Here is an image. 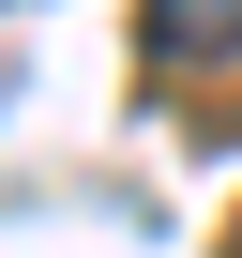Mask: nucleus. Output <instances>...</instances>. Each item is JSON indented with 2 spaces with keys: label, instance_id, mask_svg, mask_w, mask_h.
Listing matches in <instances>:
<instances>
[{
  "label": "nucleus",
  "instance_id": "nucleus-1",
  "mask_svg": "<svg viewBox=\"0 0 242 258\" xmlns=\"http://www.w3.org/2000/svg\"><path fill=\"white\" fill-rule=\"evenodd\" d=\"M242 76V0H152V76Z\"/></svg>",
  "mask_w": 242,
  "mask_h": 258
},
{
  "label": "nucleus",
  "instance_id": "nucleus-2",
  "mask_svg": "<svg viewBox=\"0 0 242 258\" xmlns=\"http://www.w3.org/2000/svg\"><path fill=\"white\" fill-rule=\"evenodd\" d=\"M227 258H242V228H227Z\"/></svg>",
  "mask_w": 242,
  "mask_h": 258
}]
</instances>
